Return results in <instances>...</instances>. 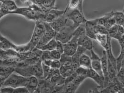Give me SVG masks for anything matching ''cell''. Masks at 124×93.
I'll return each instance as SVG.
<instances>
[{"instance_id": "e0dca14e", "label": "cell", "mask_w": 124, "mask_h": 93, "mask_svg": "<svg viewBox=\"0 0 124 93\" xmlns=\"http://www.w3.org/2000/svg\"><path fill=\"white\" fill-rule=\"evenodd\" d=\"M56 0H33L35 4L40 7L45 12L48 10L56 8Z\"/></svg>"}, {"instance_id": "8992f818", "label": "cell", "mask_w": 124, "mask_h": 93, "mask_svg": "<svg viewBox=\"0 0 124 93\" xmlns=\"http://www.w3.org/2000/svg\"><path fill=\"white\" fill-rule=\"evenodd\" d=\"M45 26V31L44 35L41 37L39 43L36 47V48L45 44L48 43L53 38H55L56 36V32L52 28L50 23L44 22Z\"/></svg>"}, {"instance_id": "1f68e13d", "label": "cell", "mask_w": 124, "mask_h": 93, "mask_svg": "<svg viewBox=\"0 0 124 93\" xmlns=\"http://www.w3.org/2000/svg\"><path fill=\"white\" fill-rule=\"evenodd\" d=\"M42 68L43 70V79H46L49 75L51 71V68L50 67L46 65L42 62Z\"/></svg>"}, {"instance_id": "e575fe53", "label": "cell", "mask_w": 124, "mask_h": 93, "mask_svg": "<svg viewBox=\"0 0 124 93\" xmlns=\"http://www.w3.org/2000/svg\"><path fill=\"white\" fill-rule=\"evenodd\" d=\"M15 88L12 87H1L0 88V93H14Z\"/></svg>"}, {"instance_id": "d590c367", "label": "cell", "mask_w": 124, "mask_h": 93, "mask_svg": "<svg viewBox=\"0 0 124 93\" xmlns=\"http://www.w3.org/2000/svg\"><path fill=\"white\" fill-rule=\"evenodd\" d=\"M29 91L26 87H20L15 88L14 93H29Z\"/></svg>"}, {"instance_id": "5b68a950", "label": "cell", "mask_w": 124, "mask_h": 93, "mask_svg": "<svg viewBox=\"0 0 124 93\" xmlns=\"http://www.w3.org/2000/svg\"><path fill=\"white\" fill-rule=\"evenodd\" d=\"M65 15L70 20L73 24L78 27L82 24H85L87 21L84 14L77 8L73 9H69L67 7L65 9Z\"/></svg>"}, {"instance_id": "8fae6325", "label": "cell", "mask_w": 124, "mask_h": 93, "mask_svg": "<svg viewBox=\"0 0 124 93\" xmlns=\"http://www.w3.org/2000/svg\"><path fill=\"white\" fill-rule=\"evenodd\" d=\"M108 35L111 38L119 41L124 35V29L122 26L114 25L108 30Z\"/></svg>"}, {"instance_id": "7bdbcfd3", "label": "cell", "mask_w": 124, "mask_h": 93, "mask_svg": "<svg viewBox=\"0 0 124 93\" xmlns=\"http://www.w3.org/2000/svg\"><path fill=\"white\" fill-rule=\"evenodd\" d=\"M123 28H124V25L123 26Z\"/></svg>"}, {"instance_id": "9a60e30c", "label": "cell", "mask_w": 124, "mask_h": 93, "mask_svg": "<svg viewBox=\"0 0 124 93\" xmlns=\"http://www.w3.org/2000/svg\"><path fill=\"white\" fill-rule=\"evenodd\" d=\"M102 70L104 78V87L106 86L109 82L108 74V59L106 51H103L102 56L101 58Z\"/></svg>"}, {"instance_id": "52a82bcc", "label": "cell", "mask_w": 124, "mask_h": 93, "mask_svg": "<svg viewBox=\"0 0 124 93\" xmlns=\"http://www.w3.org/2000/svg\"><path fill=\"white\" fill-rule=\"evenodd\" d=\"M78 36L73 34L72 37L68 42L63 43V53L70 56H72L74 54L78 46Z\"/></svg>"}, {"instance_id": "d6a6232c", "label": "cell", "mask_w": 124, "mask_h": 93, "mask_svg": "<svg viewBox=\"0 0 124 93\" xmlns=\"http://www.w3.org/2000/svg\"><path fill=\"white\" fill-rule=\"evenodd\" d=\"M118 80L124 87V68H121L118 72L117 75Z\"/></svg>"}, {"instance_id": "7c38bea8", "label": "cell", "mask_w": 124, "mask_h": 93, "mask_svg": "<svg viewBox=\"0 0 124 93\" xmlns=\"http://www.w3.org/2000/svg\"><path fill=\"white\" fill-rule=\"evenodd\" d=\"M18 7L14 0H4L1 2L0 9L6 15L10 14Z\"/></svg>"}, {"instance_id": "7402d4cb", "label": "cell", "mask_w": 124, "mask_h": 93, "mask_svg": "<svg viewBox=\"0 0 124 93\" xmlns=\"http://www.w3.org/2000/svg\"><path fill=\"white\" fill-rule=\"evenodd\" d=\"M75 69L71 65H61L59 71L62 77L66 78L73 74L75 71Z\"/></svg>"}, {"instance_id": "484cf974", "label": "cell", "mask_w": 124, "mask_h": 93, "mask_svg": "<svg viewBox=\"0 0 124 93\" xmlns=\"http://www.w3.org/2000/svg\"><path fill=\"white\" fill-rule=\"evenodd\" d=\"M119 44L120 46V52L118 56V57L116 58L117 61V72H118L120 69V64H121V60L122 57L124 55V35L121 39L118 41Z\"/></svg>"}, {"instance_id": "9c48e42d", "label": "cell", "mask_w": 124, "mask_h": 93, "mask_svg": "<svg viewBox=\"0 0 124 93\" xmlns=\"http://www.w3.org/2000/svg\"><path fill=\"white\" fill-rule=\"evenodd\" d=\"M91 59L92 68L98 73L100 76L104 77L101 66V58L96 53L93 49L91 50Z\"/></svg>"}, {"instance_id": "cb8c5ba5", "label": "cell", "mask_w": 124, "mask_h": 93, "mask_svg": "<svg viewBox=\"0 0 124 93\" xmlns=\"http://www.w3.org/2000/svg\"><path fill=\"white\" fill-rule=\"evenodd\" d=\"M56 43H57V40L55 39V38H54L50 41L48 43L38 47L37 49L41 50L42 51H51L52 50H55L56 49Z\"/></svg>"}, {"instance_id": "ba28073f", "label": "cell", "mask_w": 124, "mask_h": 93, "mask_svg": "<svg viewBox=\"0 0 124 93\" xmlns=\"http://www.w3.org/2000/svg\"><path fill=\"white\" fill-rule=\"evenodd\" d=\"M113 14V11L106 13L102 17L98 18V24L105 27L108 30L113 25H115Z\"/></svg>"}, {"instance_id": "4dcf8cb0", "label": "cell", "mask_w": 124, "mask_h": 93, "mask_svg": "<svg viewBox=\"0 0 124 93\" xmlns=\"http://www.w3.org/2000/svg\"><path fill=\"white\" fill-rule=\"evenodd\" d=\"M88 69L82 67H78V68L76 69L75 70V73H76L77 75H82V76H85L87 78V74L88 72Z\"/></svg>"}, {"instance_id": "277c9868", "label": "cell", "mask_w": 124, "mask_h": 93, "mask_svg": "<svg viewBox=\"0 0 124 93\" xmlns=\"http://www.w3.org/2000/svg\"><path fill=\"white\" fill-rule=\"evenodd\" d=\"M16 73V72H15ZM29 77H26L18 74L14 72L9 75L4 81L2 87H26Z\"/></svg>"}, {"instance_id": "f1b7e54d", "label": "cell", "mask_w": 124, "mask_h": 93, "mask_svg": "<svg viewBox=\"0 0 124 93\" xmlns=\"http://www.w3.org/2000/svg\"><path fill=\"white\" fill-rule=\"evenodd\" d=\"M113 16L116 25L122 26L124 25V13L120 11L114 12Z\"/></svg>"}, {"instance_id": "d4e9b609", "label": "cell", "mask_w": 124, "mask_h": 93, "mask_svg": "<svg viewBox=\"0 0 124 93\" xmlns=\"http://www.w3.org/2000/svg\"><path fill=\"white\" fill-rule=\"evenodd\" d=\"M109 35L105 34L98 33L96 35L95 40H96L103 48H105L107 43Z\"/></svg>"}, {"instance_id": "8d00e7d4", "label": "cell", "mask_w": 124, "mask_h": 93, "mask_svg": "<svg viewBox=\"0 0 124 93\" xmlns=\"http://www.w3.org/2000/svg\"><path fill=\"white\" fill-rule=\"evenodd\" d=\"M56 50H57L58 51H59L61 54L63 53V43H62L61 42L57 41V43L56 45Z\"/></svg>"}, {"instance_id": "7a4b0ae2", "label": "cell", "mask_w": 124, "mask_h": 93, "mask_svg": "<svg viewBox=\"0 0 124 93\" xmlns=\"http://www.w3.org/2000/svg\"><path fill=\"white\" fill-rule=\"evenodd\" d=\"M14 72L26 77L35 76L39 79H43L42 61L41 59L34 64L17 66L15 67Z\"/></svg>"}, {"instance_id": "d6986e66", "label": "cell", "mask_w": 124, "mask_h": 93, "mask_svg": "<svg viewBox=\"0 0 124 93\" xmlns=\"http://www.w3.org/2000/svg\"><path fill=\"white\" fill-rule=\"evenodd\" d=\"M39 84V79L35 76L29 77L26 87L28 89L29 93H35Z\"/></svg>"}, {"instance_id": "2e32d148", "label": "cell", "mask_w": 124, "mask_h": 93, "mask_svg": "<svg viewBox=\"0 0 124 93\" xmlns=\"http://www.w3.org/2000/svg\"><path fill=\"white\" fill-rule=\"evenodd\" d=\"M78 45L83 47L88 51L93 49V42L92 39L89 37L86 34H84L78 37Z\"/></svg>"}, {"instance_id": "ab89813d", "label": "cell", "mask_w": 124, "mask_h": 93, "mask_svg": "<svg viewBox=\"0 0 124 93\" xmlns=\"http://www.w3.org/2000/svg\"><path fill=\"white\" fill-rule=\"evenodd\" d=\"M120 66H121V68H124V55L122 57V59H121V64H120Z\"/></svg>"}, {"instance_id": "6da1fadb", "label": "cell", "mask_w": 124, "mask_h": 93, "mask_svg": "<svg viewBox=\"0 0 124 93\" xmlns=\"http://www.w3.org/2000/svg\"><path fill=\"white\" fill-rule=\"evenodd\" d=\"M45 11L36 4L29 7L18 8L10 14H17L24 17L29 20L35 21L44 20Z\"/></svg>"}, {"instance_id": "836d02e7", "label": "cell", "mask_w": 124, "mask_h": 93, "mask_svg": "<svg viewBox=\"0 0 124 93\" xmlns=\"http://www.w3.org/2000/svg\"><path fill=\"white\" fill-rule=\"evenodd\" d=\"M50 56L52 59H58L60 60L62 54L58 51L56 49L50 51Z\"/></svg>"}, {"instance_id": "ee69618b", "label": "cell", "mask_w": 124, "mask_h": 93, "mask_svg": "<svg viewBox=\"0 0 124 93\" xmlns=\"http://www.w3.org/2000/svg\"></svg>"}, {"instance_id": "ffe728a7", "label": "cell", "mask_w": 124, "mask_h": 93, "mask_svg": "<svg viewBox=\"0 0 124 93\" xmlns=\"http://www.w3.org/2000/svg\"><path fill=\"white\" fill-rule=\"evenodd\" d=\"M16 46L17 45L11 43L0 34V49L4 50L13 49L16 51Z\"/></svg>"}, {"instance_id": "74e56055", "label": "cell", "mask_w": 124, "mask_h": 93, "mask_svg": "<svg viewBox=\"0 0 124 93\" xmlns=\"http://www.w3.org/2000/svg\"><path fill=\"white\" fill-rule=\"evenodd\" d=\"M84 0H79V5L78 7V9L81 12L84 14L83 12V4Z\"/></svg>"}, {"instance_id": "4fadbf2b", "label": "cell", "mask_w": 124, "mask_h": 93, "mask_svg": "<svg viewBox=\"0 0 124 93\" xmlns=\"http://www.w3.org/2000/svg\"><path fill=\"white\" fill-rule=\"evenodd\" d=\"M68 19L64 14L50 23L56 33L61 31L66 25Z\"/></svg>"}, {"instance_id": "ac0fdd59", "label": "cell", "mask_w": 124, "mask_h": 93, "mask_svg": "<svg viewBox=\"0 0 124 93\" xmlns=\"http://www.w3.org/2000/svg\"><path fill=\"white\" fill-rule=\"evenodd\" d=\"M111 39L112 38L109 36L107 43H106V46L104 49L106 51L108 59L110 61V62L112 63V65L113 66V67L117 70L116 58L113 55L112 51Z\"/></svg>"}, {"instance_id": "f546056e", "label": "cell", "mask_w": 124, "mask_h": 93, "mask_svg": "<svg viewBox=\"0 0 124 93\" xmlns=\"http://www.w3.org/2000/svg\"><path fill=\"white\" fill-rule=\"evenodd\" d=\"M79 5V0H69L67 8L69 9H73L78 8Z\"/></svg>"}, {"instance_id": "603a6c76", "label": "cell", "mask_w": 124, "mask_h": 93, "mask_svg": "<svg viewBox=\"0 0 124 93\" xmlns=\"http://www.w3.org/2000/svg\"><path fill=\"white\" fill-rule=\"evenodd\" d=\"M79 66L88 69L92 68L91 57L85 53L82 54L79 59Z\"/></svg>"}, {"instance_id": "4316f807", "label": "cell", "mask_w": 124, "mask_h": 93, "mask_svg": "<svg viewBox=\"0 0 124 93\" xmlns=\"http://www.w3.org/2000/svg\"><path fill=\"white\" fill-rule=\"evenodd\" d=\"M78 88V86L76 85L72 81H70L64 84L62 93H75Z\"/></svg>"}, {"instance_id": "30bf717a", "label": "cell", "mask_w": 124, "mask_h": 93, "mask_svg": "<svg viewBox=\"0 0 124 93\" xmlns=\"http://www.w3.org/2000/svg\"><path fill=\"white\" fill-rule=\"evenodd\" d=\"M64 13L65 9L63 10H58L55 8L48 10L45 12L43 21L50 23Z\"/></svg>"}, {"instance_id": "83f0119b", "label": "cell", "mask_w": 124, "mask_h": 93, "mask_svg": "<svg viewBox=\"0 0 124 93\" xmlns=\"http://www.w3.org/2000/svg\"><path fill=\"white\" fill-rule=\"evenodd\" d=\"M42 62L46 65L54 69H59L61 66V63L58 59H47Z\"/></svg>"}, {"instance_id": "44dd1931", "label": "cell", "mask_w": 124, "mask_h": 93, "mask_svg": "<svg viewBox=\"0 0 124 93\" xmlns=\"http://www.w3.org/2000/svg\"><path fill=\"white\" fill-rule=\"evenodd\" d=\"M45 31V26L44 22L41 20H39L36 22L35 28L33 32V35L41 37L44 35Z\"/></svg>"}, {"instance_id": "5bb4252c", "label": "cell", "mask_w": 124, "mask_h": 93, "mask_svg": "<svg viewBox=\"0 0 124 93\" xmlns=\"http://www.w3.org/2000/svg\"><path fill=\"white\" fill-rule=\"evenodd\" d=\"M87 78H90L93 80L98 85V87L101 89L104 87V78L95 71L92 68L88 70L87 74Z\"/></svg>"}, {"instance_id": "b9f144b4", "label": "cell", "mask_w": 124, "mask_h": 93, "mask_svg": "<svg viewBox=\"0 0 124 93\" xmlns=\"http://www.w3.org/2000/svg\"><path fill=\"white\" fill-rule=\"evenodd\" d=\"M124 13V8H123V11H122Z\"/></svg>"}, {"instance_id": "3957f363", "label": "cell", "mask_w": 124, "mask_h": 93, "mask_svg": "<svg viewBox=\"0 0 124 93\" xmlns=\"http://www.w3.org/2000/svg\"><path fill=\"white\" fill-rule=\"evenodd\" d=\"M77 28L72 22L68 19L66 26L61 31L56 33L55 38L57 41L62 43H66L72 37L73 33Z\"/></svg>"}, {"instance_id": "f35d334b", "label": "cell", "mask_w": 124, "mask_h": 93, "mask_svg": "<svg viewBox=\"0 0 124 93\" xmlns=\"http://www.w3.org/2000/svg\"><path fill=\"white\" fill-rule=\"evenodd\" d=\"M6 79V78H5L0 77V88L2 86L3 83L4 81Z\"/></svg>"}, {"instance_id": "60d3db41", "label": "cell", "mask_w": 124, "mask_h": 93, "mask_svg": "<svg viewBox=\"0 0 124 93\" xmlns=\"http://www.w3.org/2000/svg\"><path fill=\"white\" fill-rule=\"evenodd\" d=\"M4 0H0V2H2Z\"/></svg>"}]
</instances>
